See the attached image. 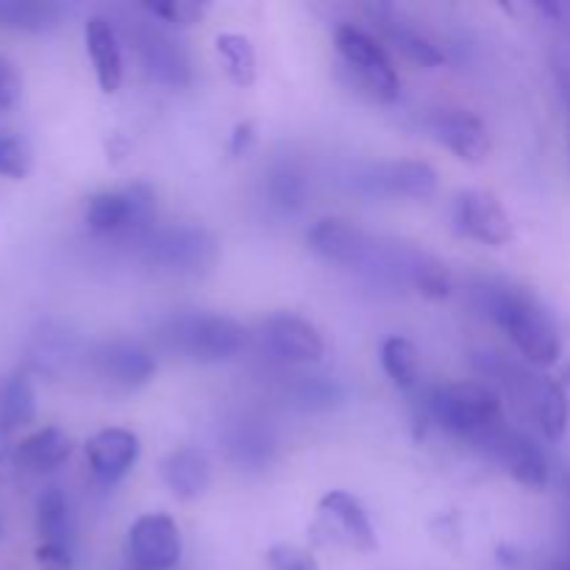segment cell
Instances as JSON below:
<instances>
[{
  "mask_svg": "<svg viewBox=\"0 0 570 570\" xmlns=\"http://www.w3.org/2000/svg\"><path fill=\"white\" fill-rule=\"evenodd\" d=\"M476 304L495 326L510 334L523 360L538 367H551L560 360V328L527 287L510 282H484L476 289Z\"/></svg>",
  "mask_w": 570,
  "mask_h": 570,
  "instance_id": "6da1fadb",
  "label": "cell"
},
{
  "mask_svg": "<svg viewBox=\"0 0 570 570\" xmlns=\"http://www.w3.org/2000/svg\"><path fill=\"white\" fill-rule=\"evenodd\" d=\"M429 412L451 434L490 440L501 432V395L490 384H443L429 395Z\"/></svg>",
  "mask_w": 570,
  "mask_h": 570,
  "instance_id": "7a4b0ae2",
  "label": "cell"
},
{
  "mask_svg": "<svg viewBox=\"0 0 570 570\" xmlns=\"http://www.w3.org/2000/svg\"><path fill=\"white\" fill-rule=\"evenodd\" d=\"M170 345L198 365H217L228 362L245 348V328L228 315H212V312H198V315H184L173 323Z\"/></svg>",
  "mask_w": 570,
  "mask_h": 570,
  "instance_id": "3957f363",
  "label": "cell"
},
{
  "mask_svg": "<svg viewBox=\"0 0 570 570\" xmlns=\"http://www.w3.org/2000/svg\"><path fill=\"white\" fill-rule=\"evenodd\" d=\"M156 215V193L148 184L137 181L126 189H106L87 200L83 223L92 234L115 237V234L148 232Z\"/></svg>",
  "mask_w": 570,
  "mask_h": 570,
  "instance_id": "277c9868",
  "label": "cell"
},
{
  "mask_svg": "<svg viewBox=\"0 0 570 570\" xmlns=\"http://www.w3.org/2000/svg\"><path fill=\"white\" fill-rule=\"evenodd\" d=\"M142 250L154 265L187 276L212 271L217 262V239L200 226H173L148 234Z\"/></svg>",
  "mask_w": 570,
  "mask_h": 570,
  "instance_id": "5b68a950",
  "label": "cell"
},
{
  "mask_svg": "<svg viewBox=\"0 0 570 570\" xmlns=\"http://www.w3.org/2000/svg\"><path fill=\"white\" fill-rule=\"evenodd\" d=\"M334 42H337L340 56L345 59V65L360 76V81L376 95L384 104H393L401 92L399 72H395L393 59L387 56V50L376 42L367 31H362L360 26H340L334 31Z\"/></svg>",
  "mask_w": 570,
  "mask_h": 570,
  "instance_id": "8992f818",
  "label": "cell"
},
{
  "mask_svg": "<svg viewBox=\"0 0 570 570\" xmlns=\"http://www.w3.org/2000/svg\"><path fill=\"white\" fill-rule=\"evenodd\" d=\"M317 532L326 534L323 543H337L345 549L362 551L371 554L379 549L376 529H373L371 515L362 507L356 495L345 493V490H332L317 504Z\"/></svg>",
  "mask_w": 570,
  "mask_h": 570,
  "instance_id": "52a82bcc",
  "label": "cell"
},
{
  "mask_svg": "<svg viewBox=\"0 0 570 570\" xmlns=\"http://www.w3.org/2000/svg\"><path fill=\"white\" fill-rule=\"evenodd\" d=\"M306 243L321 259L362 273H371L379 254H382V243H376L362 228H356L354 223L340 220V217L317 220L306 234Z\"/></svg>",
  "mask_w": 570,
  "mask_h": 570,
  "instance_id": "ba28073f",
  "label": "cell"
},
{
  "mask_svg": "<svg viewBox=\"0 0 570 570\" xmlns=\"http://www.w3.org/2000/svg\"><path fill=\"white\" fill-rule=\"evenodd\" d=\"M451 223L460 237L476 239V243L501 248L512 239V223L501 200L484 189H465L456 195Z\"/></svg>",
  "mask_w": 570,
  "mask_h": 570,
  "instance_id": "9c48e42d",
  "label": "cell"
},
{
  "mask_svg": "<svg viewBox=\"0 0 570 570\" xmlns=\"http://www.w3.org/2000/svg\"><path fill=\"white\" fill-rule=\"evenodd\" d=\"M128 554L139 570H170L181 560V532L165 512H148L128 529Z\"/></svg>",
  "mask_w": 570,
  "mask_h": 570,
  "instance_id": "30bf717a",
  "label": "cell"
},
{
  "mask_svg": "<svg viewBox=\"0 0 570 570\" xmlns=\"http://www.w3.org/2000/svg\"><path fill=\"white\" fill-rule=\"evenodd\" d=\"M92 367L111 387L139 390L154 379L156 360L134 340H106L92 351Z\"/></svg>",
  "mask_w": 570,
  "mask_h": 570,
  "instance_id": "8fae6325",
  "label": "cell"
},
{
  "mask_svg": "<svg viewBox=\"0 0 570 570\" xmlns=\"http://www.w3.org/2000/svg\"><path fill=\"white\" fill-rule=\"evenodd\" d=\"M429 134L460 161L482 165L490 154V134L473 111L465 109H434L426 120Z\"/></svg>",
  "mask_w": 570,
  "mask_h": 570,
  "instance_id": "7c38bea8",
  "label": "cell"
},
{
  "mask_svg": "<svg viewBox=\"0 0 570 570\" xmlns=\"http://www.w3.org/2000/svg\"><path fill=\"white\" fill-rule=\"evenodd\" d=\"M139 438L131 432V429H100L98 434L87 440L83 445V454H87L89 471L98 482L104 484H115L137 465L139 460Z\"/></svg>",
  "mask_w": 570,
  "mask_h": 570,
  "instance_id": "4fadbf2b",
  "label": "cell"
},
{
  "mask_svg": "<svg viewBox=\"0 0 570 570\" xmlns=\"http://www.w3.org/2000/svg\"><path fill=\"white\" fill-rule=\"evenodd\" d=\"M262 332H265L273 354L287 362L312 365V362H321L323 354H326V343H323L321 332L309 321L289 315V312H276V315L267 317Z\"/></svg>",
  "mask_w": 570,
  "mask_h": 570,
  "instance_id": "5bb4252c",
  "label": "cell"
},
{
  "mask_svg": "<svg viewBox=\"0 0 570 570\" xmlns=\"http://www.w3.org/2000/svg\"><path fill=\"white\" fill-rule=\"evenodd\" d=\"M488 443L493 445L501 465L507 468V473H510L521 488L532 490V493H543V490L549 488L551 465L549 460H546L543 451L534 445V440H529L527 434L504 432V429H501V432L493 434Z\"/></svg>",
  "mask_w": 570,
  "mask_h": 570,
  "instance_id": "9a60e30c",
  "label": "cell"
},
{
  "mask_svg": "<svg viewBox=\"0 0 570 570\" xmlns=\"http://www.w3.org/2000/svg\"><path fill=\"white\" fill-rule=\"evenodd\" d=\"M371 193L379 195H401V198L426 200L438 193V170L429 161L421 159H404L390 161V165H379L365 178Z\"/></svg>",
  "mask_w": 570,
  "mask_h": 570,
  "instance_id": "2e32d148",
  "label": "cell"
},
{
  "mask_svg": "<svg viewBox=\"0 0 570 570\" xmlns=\"http://www.w3.org/2000/svg\"><path fill=\"white\" fill-rule=\"evenodd\" d=\"M139 59H142L145 72L154 78L156 83L165 87H184L189 83V59L181 50V45L173 42L167 33L145 28L137 37Z\"/></svg>",
  "mask_w": 570,
  "mask_h": 570,
  "instance_id": "e0dca14e",
  "label": "cell"
},
{
  "mask_svg": "<svg viewBox=\"0 0 570 570\" xmlns=\"http://www.w3.org/2000/svg\"><path fill=\"white\" fill-rule=\"evenodd\" d=\"M83 39H87V53L95 67L100 92L115 95L122 83V53L115 26L106 17H89Z\"/></svg>",
  "mask_w": 570,
  "mask_h": 570,
  "instance_id": "ac0fdd59",
  "label": "cell"
},
{
  "mask_svg": "<svg viewBox=\"0 0 570 570\" xmlns=\"http://www.w3.org/2000/svg\"><path fill=\"white\" fill-rule=\"evenodd\" d=\"M167 490L181 501H195L209 490L212 462L200 449H178L161 462Z\"/></svg>",
  "mask_w": 570,
  "mask_h": 570,
  "instance_id": "d6986e66",
  "label": "cell"
},
{
  "mask_svg": "<svg viewBox=\"0 0 570 570\" xmlns=\"http://www.w3.org/2000/svg\"><path fill=\"white\" fill-rule=\"evenodd\" d=\"M371 14L376 17L390 42L395 45V50H399L406 61L423 67V70H432V67H438L440 61H443V53L438 50V45H434L432 39L423 37V33L417 31V28H412L410 22L401 20V17L395 14L393 6L376 3L371 6Z\"/></svg>",
  "mask_w": 570,
  "mask_h": 570,
  "instance_id": "ffe728a7",
  "label": "cell"
},
{
  "mask_svg": "<svg viewBox=\"0 0 570 570\" xmlns=\"http://www.w3.org/2000/svg\"><path fill=\"white\" fill-rule=\"evenodd\" d=\"M76 356V340L59 323L48 321L31 334L28 343V362L42 376H61Z\"/></svg>",
  "mask_w": 570,
  "mask_h": 570,
  "instance_id": "44dd1931",
  "label": "cell"
},
{
  "mask_svg": "<svg viewBox=\"0 0 570 570\" xmlns=\"http://www.w3.org/2000/svg\"><path fill=\"white\" fill-rule=\"evenodd\" d=\"M72 454V440L65 429L45 426L39 432L28 434L14 451V460L28 471H53V468L65 465Z\"/></svg>",
  "mask_w": 570,
  "mask_h": 570,
  "instance_id": "7402d4cb",
  "label": "cell"
},
{
  "mask_svg": "<svg viewBox=\"0 0 570 570\" xmlns=\"http://www.w3.org/2000/svg\"><path fill=\"white\" fill-rule=\"evenodd\" d=\"M37 417V393L28 373L17 371L0 384V438L28 426Z\"/></svg>",
  "mask_w": 570,
  "mask_h": 570,
  "instance_id": "603a6c76",
  "label": "cell"
},
{
  "mask_svg": "<svg viewBox=\"0 0 570 570\" xmlns=\"http://www.w3.org/2000/svg\"><path fill=\"white\" fill-rule=\"evenodd\" d=\"M529 399H532L534 417H538L546 440L560 443V440L566 438L568 421H570V404H568L566 387H562L560 382H554V379L538 376Z\"/></svg>",
  "mask_w": 570,
  "mask_h": 570,
  "instance_id": "cb8c5ba5",
  "label": "cell"
},
{
  "mask_svg": "<svg viewBox=\"0 0 570 570\" xmlns=\"http://www.w3.org/2000/svg\"><path fill=\"white\" fill-rule=\"evenodd\" d=\"M61 20V9L50 0H0V28L26 33L53 31Z\"/></svg>",
  "mask_w": 570,
  "mask_h": 570,
  "instance_id": "d4e9b609",
  "label": "cell"
},
{
  "mask_svg": "<svg viewBox=\"0 0 570 570\" xmlns=\"http://www.w3.org/2000/svg\"><path fill=\"white\" fill-rule=\"evenodd\" d=\"M37 529L42 543L70 546L72 540V518L67 495L59 488L42 490L37 501Z\"/></svg>",
  "mask_w": 570,
  "mask_h": 570,
  "instance_id": "484cf974",
  "label": "cell"
},
{
  "mask_svg": "<svg viewBox=\"0 0 570 570\" xmlns=\"http://www.w3.org/2000/svg\"><path fill=\"white\" fill-rule=\"evenodd\" d=\"M215 50L223 59V65H226L228 78L237 87L245 89L256 81V50L245 33H217Z\"/></svg>",
  "mask_w": 570,
  "mask_h": 570,
  "instance_id": "4316f807",
  "label": "cell"
},
{
  "mask_svg": "<svg viewBox=\"0 0 570 570\" xmlns=\"http://www.w3.org/2000/svg\"><path fill=\"white\" fill-rule=\"evenodd\" d=\"M382 367L395 387H401V390L415 387L417 376H421V356H417L415 343L406 337H399V334H393V337L384 340Z\"/></svg>",
  "mask_w": 570,
  "mask_h": 570,
  "instance_id": "83f0119b",
  "label": "cell"
},
{
  "mask_svg": "<svg viewBox=\"0 0 570 570\" xmlns=\"http://www.w3.org/2000/svg\"><path fill=\"white\" fill-rule=\"evenodd\" d=\"M410 284L429 301H443L451 293V273L438 256L412 250L410 262Z\"/></svg>",
  "mask_w": 570,
  "mask_h": 570,
  "instance_id": "f1b7e54d",
  "label": "cell"
},
{
  "mask_svg": "<svg viewBox=\"0 0 570 570\" xmlns=\"http://www.w3.org/2000/svg\"><path fill=\"white\" fill-rule=\"evenodd\" d=\"M267 193L271 200L278 209H301L306 198V178L304 173L295 170L293 165H282L271 173V181H267Z\"/></svg>",
  "mask_w": 570,
  "mask_h": 570,
  "instance_id": "f546056e",
  "label": "cell"
},
{
  "mask_svg": "<svg viewBox=\"0 0 570 570\" xmlns=\"http://www.w3.org/2000/svg\"><path fill=\"white\" fill-rule=\"evenodd\" d=\"M33 156L20 134L0 131V176L11 181H22L31 173Z\"/></svg>",
  "mask_w": 570,
  "mask_h": 570,
  "instance_id": "4dcf8cb0",
  "label": "cell"
},
{
  "mask_svg": "<svg viewBox=\"0 0 570 570\" xmlns=\"http://www.w3.org/2000/svg\"><path fill=\"white\" fill-rule=\"evenodd\" d=\"M142 9L148 11V14L159 17L167 26L187 28L195 26V22L206 14L209 3H204V0H154V3H145Z\"/></svg>",
  "mask_w": 570,
  "mask_h": 570,
  "instance_id": "1f68e13d",
  "label": "cell"
},
{
  "mask_svg": "<svg viewBox=\"0 0 570 570\" xmlns=\"http://www.w3.org/2000/svg\"><path fill=\"white\" fill-rule=\"evenodd\" d=\"M265 562L271 570H321L312 551L293 543H276L267 549Z\"/></svg>",
  "mask_w": 570,
  "mask_h": 570,
  "instance_id": "d6a6232c",
  "label": "cell"
},
{
  "mask_svg": "<svg viewBox=\"0 0 570 570\" xmlns=\"http://www.w3.org/2000/svg\"><path fill=\"white\" fill-rule=\"evenodd\" d=\"M22 95V78L20 70L14 67V61L0 56V111L14 109L20 104Z\"/></svg>",
  "mask_w": 570,
  "mask_h": 570,
  "instance_id": "836d02e7",
  "label": "cell"
},
{
  "mask_svg": "<svg viewBox=\"0 0 570 570\" xmlns=\"http://www.w3.org/2000/svg\"><path fill=\"white\" fill-rule=\"evenodd\" d=\"M33 560H37V566L42 570H72L76 568L70 546H59V543H39L37 551H33Z\"/></svg>",
  "mask_w": 570,
  "mask_h": 570,
  "instance_id": "e575fe53",
  "label": "cell"
},
{
  "mask_svg": "<svg viewBox=\"0 0 570 570\" xmlns=\"http://www.w3.org/2000/svg\"><path fill=\"white\" fill-rule=\"evenodd\" d=\"M254 142H256V126L250 120H245V122H239L237 128H234L232 142H228V150H232V156H245Z\"/></svg>",
  "mask_w": 570,
  "mask_h": 570,
  "instance_id": "d590c367",
  "label": "cell"
},
{
  "mask_svg": "<svg viewBox=\"0 0 570 570\" xmlns=\"http://www.w3.org/2000/svg\"><path fill=\"white\" fill-rule=\"evenodd\" d=\"M560 83H562V98H566L568 122H570V72H562V76H560Z\"/></svg>",
  "mask_w": 570,
  "mask_h": 570,
  "instance_id": "8d00e7d4",
  "label": "cell"
},
{
  "mask_svg": "<svg viewBox=\"0 0 570 570\" xmlns=\"http://www.w3.org/2000/svg\"><path fill=\"white\" fill-rule=\"evenodd\" d=\"M568 379H570V367H568Z\"/></svg>",
  "mask_w": 570,
  "mask_h": 570,
  "instance_id": "74e56055",
  "label": "cell"
},
{
  "mask_svg": "<svg viewBox=\"0 0 570 570\" xmlns=\"http://www.w3.org/2000/svg\"><path fill=\"white\" fill-rule=\"evenodd\" d=\"M0 532H3V527H0Z\"/></svg>",
  "mask_w": 570,
  "mask_h": 570,
  "instance_id": "f35d334b",
  "label": "cell"
}]
</instances>
